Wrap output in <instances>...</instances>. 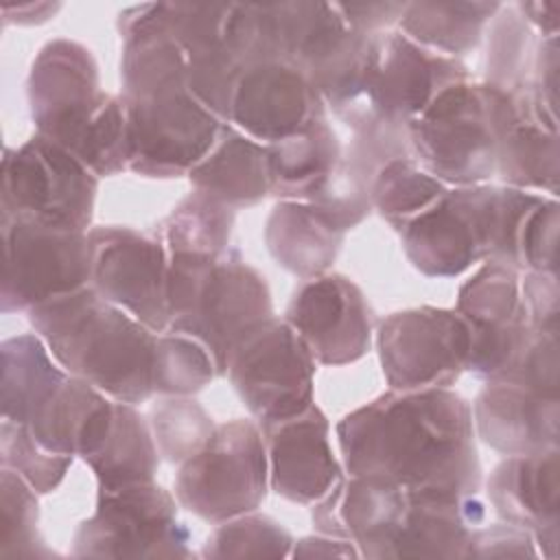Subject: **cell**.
Listing matches in <instances>:
<instances>
[{
	"mask_svg": "<svg viewBox=\"0 0 560 560\" xmlns=\"http://www.w3.org/2000/svg\"><path fill=\"white\" fill-rule=\"evenodd\" d=\"M269 490V462L258 422L236 418L217 424L199 453L179 464L175 499L206 523L260 508Z\"/></svg>",
	"mask_w": 560,
	"mask_h": 560,
	"instance_id": "obj_7",
	"label": "cell"
},
{
	"mask_svg": "<svg viewBox=\"0 0 560 560\" xmlns=\"http://www.w3.org/2000/svg\"><path fill=\"white\" fill-rule=\"evenodd\" d=\"M326 118V103L313 83L284 61L243 68L230 125L260 144L287 140Z\"/></svg>",
	"mask_w": 560,
	"mask_h": 560,
	"instance_id": "obj_17",
	"label": "cell"
},
{
	"mask_svg": "<svg viewBox=\"0 0 560 560\" xmlns=\"http://www.w3.org/2000/svg\"><path fill=\"white\" fill-rule=\"evenodd\" d=\"M475 433L501 455H532L558 448V398L508 381H488L472 407Z\"/></svg>",
	"mask_w": 560,
	"mask_h": 560,
	"instance_id": "obj_20",
	"label": "cell"
},
{
	"mask_svg": "<svg viewBox=\"0 0 560 560\" xmlns=\"http://www.w3.org/2000/svg\"><path fill=\"white\" fill-rule=\"evenodd\" d=\"M269 488L300 505H313L343 479V466L330 446V422L313 402L302 413L265 424Z\"/></svg>",
	"mask_w": 560,
	"mask_h": 560,
	"instance_id": "obj_18",
	"label": "cell"
},
{
	"mask_svg": "<svg viewBox=\"0 0 560 560\" xmlns=\"http://www.w3.org/2000/svg\"><path fill=\"white\" fill-rule=\"evenodd\" d=\"M225 374L260 427L313 405L315 359L284 317L273 315L252 328L234 346Z\"/></svg>",
	"mask_w": 560,
	"mask_h": 560,
	"instance_id": "obj_10",
	"label": "cell"
},
{
	"mask_svg": "<svg viewBox=\"0 0 560 560\" xmlns=\"http://www.w3.org/2000/svg\"><path fill=\"white\" fill-rule=\"evenodd\" d=\"M521 295L527 313V324L540 332H558V315H560L558 273L525 271V276H521Z\"/></svg>",
	"mask_w": 560,
	"mask_h": 560,
	"instance_id": "obj_41",
	"label": "cell"
},
{
	"mask_svg": "<svg viewBox=\"0 0 560 560\" xmlns=\"http://www.w3.org/2000/svg\"><path fill=\"white\" fill-rule=\"evenodd\" d=\"M499 9L501 2L486 0L407 2L398 26L416 44L457 59L481 42L486 24Z\"/></svg>",
	"mask_w": 560,
	"mask_h": 560,
	"instance_id": "obj_28",
	"label": "cell"
},
{
	"mask_svg": "<svg viewBox=\"0 0 560 560\" xmlns=\"http://www.w3.org/2000/svg\"><path fill=\"white\" fill-rule=\"evenodd\" d=\"M558 332L532 330L525 348L501 381L558 398Z\"/></svg>",
	"mask_w": 560,
	"mask_h": 560,
	"instance_id": "obj_40",
	"label": "cell"
},
{
	"mask_svg": "<svg viewBox=\"0 0 560 560\" xmlns=\"http://www.w3.org/2000/svg\"><path fill=\"white\" fill-rule=\"evenodd\" d=\"M273 317L265 276L236 249L219 256H168V328L206 346L217 376H225L234 346Z\"/></svg>",
	"mask_w": 560,
	"mask_h": 560,
	"instance_id": "obj_5",
	"label": "cell"
},
{
	"mask_svg": "<svg viewBox=\"0 0 560 560\" xmlns=\"http://www.w3.org/2000/svg\"><path fill=\"white\" fill-rule=\"evenodd\" d=\"M343 236L339 225L306 201H278L265 223L271 258L300 280L328 273Z\"/></svg>",
	"mask_w": 560,
	"mask_h": 560,
	"instance_id": "obj_23",
	"label": "cell"
},
{
	"mask_svg": "<svg viewBox=\"0 0 560 560\" xmlns=\"http://www.w3.org/2000/svg\"><path fill=\"white\" fill-rule=\"evenodd\" d=\"M542 197L503 184L448 188L398 232L402 252L427 278H457L481 260L516 269L518 230Z\"/></svg>",
	"mask_w": 560,
	"mask_h": 560,
	"instance_id": "obj_4",
	"label": "cell"
},
{
	"mask_svg": "<svg viewBox=\"0 0 560 560\" xmlns=\"http://www.w3.org/2000/svg\"><path fill=\"white\" fill-rule=\"evenodd\" d=\"M0 556L2 558H50L39 534L37 492L13 470L0 472Z\"/></svg>",
	"mask_w": 560,
	"mask_h": 560,
	"instance_id": "obj_36",
	"label": "cell"
},
{
	"mask_svg": "<svg viewBox=\"0 0 560 560\" xmlns=\"http://www.w3.org/2000/svg\"><path fill=\"white\" fill-rule=\"evenodd\" d=\"M90 238V287L153 332L168 328V252L160 236L98 225Z\"/></svg>",
	"mask_w": 560,
	"mask_h": 560,
	"instance_id": "obj_14",
	"label": "cell"
},
{
	"mask_svg": "<svg viewBox=\"0 0 560 560\" xmlns=\"http://www.w3.org/2000/svg\"><path fill=\"white\" fill-rule=\"evenodd\" d=\"M28 322L68 374L120 402L153 396L158 332L92 287L33 306Z\"/></svg>",
	"mask_w": 560,
	"mask_h": 560,
	"instance_id": "obj_3",
	"label": "cell"
},
{
	"mask_svg": "<svg viewBox=\"0 0 560 560\" xmlns=\"http://www.w3.org/2000/svg\"><path fill=\"white\" fill-rule=\"evenodd\" d=\"M0 462L2 468L18 472L37 494H48L61 486L74 457L48 451L24 424L2 420Z\"/></svg>",
	"mask_w": 560,
	"mask_h": 560,
	"instance_id": "obj_38",
	"label": "cell"
},
{
	"mask_svg": "<svg viewBox=\"0 0 560 560\" xmlns=\"http://www.w3.org/2000/svg\"><path fill=\"white\" fill-rule=\"evenodd\" d=\"M523 20L540 33V37H558L560 24V2L549 0H532V2H516L514 4Z\"/></svg>",
	"mask_w": 560,
	"mask_h": 560,
	"instance_id": "obj_45",
	"label": "cell"
},
{
	"mask_svg": "<svg viewBox=\"0 0 560 560\" xmlns=\"http://www.w3.org/2000/svg\"><path fill=\"white\" fill-rule=\"evenodd\" d=\"M98 177L57 142L33 133L2 155L0 219L88 232Z\"/></svg>",
	"mask_w": 560,
	"mask_h": 560,
	"instance_id": "obj_8",
	"label": "cell"
},
{
	"mask_svg": "<svg viewBox=\"0 0 560 560\" xmlns=\"http://www.w3.org/2000/svg\"><path fill=\"white\" fill-rule=\"evenodd\" d=\"M488 24L490 39L486 55V83L512 94L532 90L540 37L514 4H501Z\"/></svg>",
	"mask_w": 560,
	"mask_h": 560,
	"instance_id": "obj_31",
	"label": "cell"
},
{
	"mask_svg": "<svg viewBox=\"0 0 560 560\" xmlns=\"http://www.w3.org/2000/svg\"><path fill=\"white\" fill-rule=\"evenodd\" d=\"M348 26L359 33L374 35L385 33L392 24H398L407 2H335Z\"/></svg>",
	"mask_w": 560,
	"mask_h": 560,
	"instance_id": "obj_43",
	"label": "cell"
},
{
	"mask_svg": "<svg viewBox=\"0 0 560 560\" xmlns=\"http://www.w3.org/2000/svg\"><path fill=\"white\" fill-rule=\"evenodd\" d=\"M284 319L319 365L354 363L372 346V308L361 287L343 273L304 280L293 291Z\"/></svg>",
	"mask_w": 560,
	"mask_h": 560,
	"instance_id": "obj_16",
	"label": "cell"
},
{
	"mask_svg": "<svg viewBox=\"0 0 560 560\" xmlns=\"http://www.w3.org/2000/svg\"><path fill=\"white\" fill-rule=\"evenodd\" d=\"M149 427L160 457L184 464L203 448L217 424L190 396H168L151 409Z\"/></svg>",
	"mask_w": 560,
	"mask_h": 560,
	"instance_id": "obj_35",
	"label": "cell"
},
{
	"mask_svg": "<svg viewBox=\"0 0 560 560\" xmlns=\"http://www.w3.org/2000/svg\"><path fill=\"white\" fill-rule=\"evenodd\" d=\"M335 433L348 475H378L407 490H481L470 402L451 387L389 389L346 413Z\"/></svg>",
	"mask_w": 560,
	"mask_h": 560,
	"instance_id": "obj_1",
	"label": "cell"
},
{
	"mask_svg": "<svg viewBox=\"0 0 560 560\" xmlns=\"http://www.w3.org/2000/svg\"><path fill=\"white\" fill-rule=\"evenodd\" d=\"M486 488L494 514L503 523L529 532L538 553L556 560L560 523L558 448L508 455L494 466Z\"/></svg>",
	"mask_w": 560,
	"mask_h": 560,
	"instance_id": "obj_19",
	"label": "cell"
},
{
	"mask_svg": "<svg viewBox=\"0 0 560 560\" xmlns=\"http://www.w3.org/2000/svg\"><path fill=\"white\" fill-rule=\"evenodd\" d=\"M0 228L2 313H28L37 304L90 287V230H61L18 219H0Z\"/></svg>",
	"mask_w": 560,
	"mask_h": 560,
	"instance_id": "obj_13",
	"label": "cell"
},
{
	"mask_svg": "<svg viewBox=\"0 0 560 560\" xmlns=\"http://www.w3.org/2000/svg\"><path fill=\"white\" fill-rule=\"evenodd\" d=\"M61 9L59 2H24V4H4L2 22L18 26H33L48 22Z\"/></svg>",
	"mask_w": 560,
	"mask_h": 560,
	"instance_id": "obj_46",
	"label": "cell"
},
{
	"mask_svg": "<svg viewBox=\"0 0 560 560\" xmlns=\"http://www.w3.org/2000/svg\"><path fill=\"white\" fill-rule=\"evenodd\" d=\"M188 179L232 210L252 208L269 195L267 147L228 122Z\"/></svg>",
	"mask_w": 560,
	"mask_h": 560,
	"instance_id": "obj_24",
	"label": "cell"
},
{
	"mask_svg": "<svg viewBox=\"0 0 560 560\" xmlns=\"http://www.w3.org/2000/svg\"><path fill=\"white\" fill-rule=\"evenodd\" d=\"M521 116L508 127L497 153V177L503 186L558 195V118L534 90L516 92Z\"/></svg>",
	"mask_w": 560,
	"mask_h": 560,
	"instance_id": "obj_22",
	"label": "cell"
},
{
	"mask_svg": "<svg viewBox=\"0 0 560 560\" xmlns=\"http://www.w3.org/2000/svg\"><path fill=\"white\" fill-rule=\"evenodd\" d=\"M291 534L271 516L247 512L223 523L203 542V558H287L291 556Z\"/></svg>",
	"mask_w": 560,
	"mask_h": 560,
	"instance_id": "obj_37",
	"label": "cell"
},
{
	"mask_svg": "<svg viewBox=\"0 0 560 560\" xmlns=\"http://www.w3.org/2000/svg\"><path fill=\"white\" fill-rule=\"evenodd\" d=\"M558 228L560 206L556 197H542L523 219L516 236L518 271L558 273Z\"/></svg>",
	"mask_w": 560,
	"mask_h": 560,
	"instance_id": "obj_39",
	"label": "cell"
},
{
	"mask_svg": "<svg viewBox=\"0 0 560 560\" xmlns=\"http://www.w3.org/2000/svg\"><path fill=\"white\" fill-rule=\"evenodd\" d=\"M2 352V420L24 424L31 413L63 383L68 372L55 361L37 332L9 337Z\"/></svg>",
	"mask_w": 560,
	"mask_h": 560,
	"instance_id": "obj_29",
	"label": "cell"
},
{
	"mask_svg": "<svg viewBox=\"0 0 560 560\" xmlns=\"http://www.w3.org/2000/svg\"><path fill=\"white\" fill-rule=\"evenodd\" d=\"M129 116V171L171 179L188 175L228 125L208 112L188 88L125 98Z\"/></svg>",
	"mask_w": 560,
	"mask_h": 560,
	"instance_id": "obj_12",
	"label": "cell"
},
{
	"mask_svg": "<svg viewBox=\"0 0 560 560\" xmlns=\"http://www.w3.org/2000/svg\"><path fill=\"white\" fill-rule=\"evenodd\" d=\"M359 549L348 538H332V536H304L293 540L291 558H359Z\"/></svg>",
	"mask_w": 560,
	"mask_h": 560,
	"instance_id": "obj_44",
	"label": "cell"
},
{
	"mask_svg": "<svg viewBox=\"0 0 560 560\" xmlns=\"http://www.w3.org/2000/svg\"><path fill=\"white\" fill-rule=\"evenodd\" d=\"M470 330L455 308L418 306L378 322L376 350L389 389L451 387L466 368Z\"/></svg>",
	"mask_w": 560,
	"mask_h": 560,
	"instance_id": "obj_11",
	"label": "cell"
},
{
	"mask_svg": "<svg viewBox=\"0 0 560 560\" xmlns=\"http://www.w3.org/2000/svg\"><path fill=\"white\" fill-rule=\"evenodd\" d=\"M466 79L459 59L433 52L400 31L374 33L365 94L370 127L381 120L409 125L442 90Z\"/></svg>",
	"mask_w": 560,
	"mask_h": 560,
	"instance_id": "obj_15",
	"label": "cell"
},
{
	"mask_svg": "<svg viewBox=\"0 0 560 560\" xmlns=\"http://www.w3.org/2000/svg\"><path fill=\"white\" fill-rule=\"evenodd\" d=\"M486 523L479 494L409 490V505L389 558H466L472 532Z\"/></svg>",
	"mask_w": 560,
	"mask_h": 560,
	"instance_id": "obj_21",
	"label": "cell"
},
{
	"mask_svg": "<svg viewBox=\"0 0 560 560\" xmlns=\"http://www.w3.org/2000/svg\"><path fill=\"white\" fill-rule=\"evenodd\" d=\"M77 558H192L175 497L155 481L98 490L94 512L72 538Z\"/></svg>",
	"mask_w": 560,
	"mask_h": 560,
	"instance_id": "obj_9",
	"label": "cell"
},
{
	"mask_svg": "<svg viewBox=\"0 0 560 560\" xmlns=\"http://www.w3.org/2000/svg\"><path fill=\"white\" fill-rule=\"evenodd\" d=\"M534 536L510 523L479 525L472 532L466 558H538Z\"/></svg>",
	"mask_w": 560,
	"mask_h": 560,
	"instance_id": "obj_42",
	"label": "cell"
},
{
	"mask_svg": "<svg viewBox=\"0 0 560 560\" xmlns=\"http://www.w3.org/2000/svg\"><path fill=\"white\" fill-rule=\"evenodd\" d=\"M85 464L92 468L98 490L153 481L160 453L149 422L133 405L114 400L112 427L103 444L85 459Z\"/></svg>",
	"mask_w": 560,
	"mask_h": 560,
	"instance_id": "obj_27",
	"label": "cell"
},
{
	"mask_svg": "<svg viewBox=\"0 0 560 560\" xmlns=\"http://www.w3.org/2000/svg\"><path fill=\"white\" fill-rule=\"evenodd\" d=\"M346 536L363 558L392 556L394 538L409 505V490L378 475H350L337 483Z\"/></svg>",
	"mask_w": 560,
	"mask_h": 560,
	"instance_id": "obj_25",
	"label": "cell"
},
{
	"mask_svg": "<svg viewBox=\"0 0 560 560\" xmlns=\"http://www.w3.org/2000/svg\"><path fill=\"white\" fill-rule=\"evenodd\" d=\"M234 210L219 199L192 190L160 225V241L171 254L219 256L230 249Z\"/></svg>",
	"mask_w": 560,
	"mask_h": 560,
	"instance_id": "obj_30",
	"label": "cell"
},
{
	"mask_svg": "<svg viewBox=\"0 0 560 560\" xmlns=\"http://www.w3.org/2000/svg\"><path fill=\"white\" fill-rule=\"evenodd\" d=\"M448 186L422 171L413 158L387 162L372 184V210H376L396 232L416 217L433 208Z\"/></svg>",
	"mask_w": 560,
	"mask_h": 560,
	"instance_id": "obj_32",
	"label": "cell"
},
{
	"mask_svg": "<svg viewBox=\"0 0 560 560\" xmlns=\"http://www.w3.org/2000/svg\"><path fill=\"white\" fill-rule=\"evenodd\" d=\"M521 273L514 267L483 260V265L459 287L455 311L468 326H505L527 319Z\"/></svg>",
	"mask_w": 560,
	"mask_h": 560,
	"instance_id": "obj_33",
	"label": "cell"
},
{
	"mask_svg": "<svg viewBox=\"0 0 560 560\" xmlns=\"http://www.w3.org/2000/svg\"><path fill=\"white\" fill-rule=\"evenodd\" d=\"M343 147L326 118L304 131L267 144L269 195L280 201H315L332 179Z\"/></svg>",
	"mask_w": 560,
	"mask_h": 560,
	"instance_id": "obj_26",
	"label": "cell"
},
{
	"mask_svg": "<svg viewBox=\"0 0 560 560\" xmlns=\"http://www.w3.org/2000/svg\"><path fill=\"white\" fill-rule=\"evenodd\" d=\"M217 378V368L203 343L182 332H158L153 357V394L192 396Z\"/></svg>",
	"mask_w": 560,
	"mask_h": 560,
	"instance_id": "obj_34",
	"label": "cell"
},
{
	"mask_svg": "<svg viewBox=\"0 0 560 560\" xmlns=\"http://www.w3.org/2000/svg\"><path fill=\"white\" fill-rule=\"evenodd\" d=\"M518 116L516 94L486 81L453 83L409 122L411 158L446 186L488 184L501 138Z\"/></svg>",
	"mask_w": 560,
	"mask_h": 560,
	"instance_id": "obj_6",
	"label": "cell"
},
{
	"mask_svg": "<svg viewBox=\"0 0 560 560\" xmlns=\"http://www.w3.org/2000/svg\"><path fill=\"white\" fill-rule=\"evenodd\" d=\"M28 105L37 133L57 142L96 177L129 168V118L120 94L101 90L98 63L79 42L44 44L28 74Z\"/></svg>",
	"mask_w": 560,
	"mask_h": 560,
	"instance_id": "obj_2",
	"label": "cell"
}]
</instances>
